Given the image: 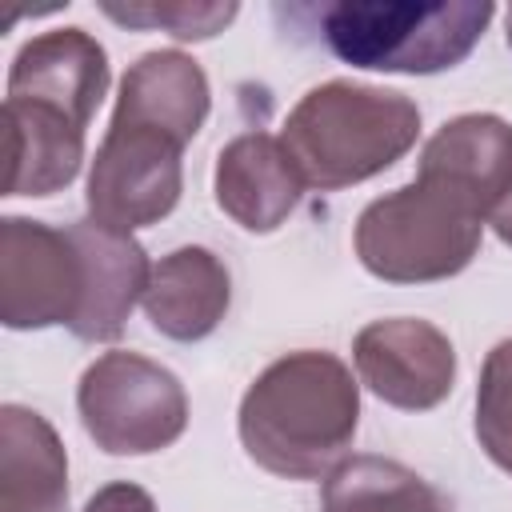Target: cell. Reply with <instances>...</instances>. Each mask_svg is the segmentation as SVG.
Masks as SVG:
<instances>
[{
    "label": "cell",
    "mask_w": 512,
    "mask_h": 512,
    "mask_svg": "<svg viewBox=\"0 0 512 512\" xmlns=\"http://www.w3.org/2000/svg\"><path fill=\"white\" fill-rule=\"evenodd\" d=\"M492 16L488 0H340L324 8V40L352 68L432 76L456 68Z\"/></svg>",
    "instance_id": "3"
},
{
    "label": "cell",
    "mask_w": 512,
    "mask_h": 512,
    "mask_svg": "<svg viewBox=\"0 0 512 512\" xmlns=\"http://www.w3.org/2000/svg\"><path fill=\"white\" fill-rule=\"evenodd\" d=\"M88 296L84 248L68 228L24 216L0 220V320L12 332L80 324Z\"/></svg>",
    "instance_id": "6"
},
{
    "label": "cell",
    "mask_w": 512,
    "mask_h": 512,
    "mask_svg": "<svg viewBox=\"0 0 512 512\" xmlns=\"http://www.w3.org/2000/svg\"><path fill=\"white\" fill-rule=\"evenodd\" d=\"M140 304L160 336L176 344H196L212 336L216 324L224 320L232 304V276L216 252L200 244H184L152 264Z\"/></svg>",
    "instance_id": "12"
},
{
    "label": "cell",
    "mask_w": 512,
    "mask_h": 512,
    "mask_svg": "<svg viewBox=\"0 0 512 512\" xmlns=\"http://www.w3.org/2000/svg\"><path fill=\"white\" fill-rule=\"evenodd\" d=\"M488 224H492V232L512 248V188L500 196V204L492 208V216H488Z\"/></svg>",
    "instance_id": "21"
},
{
    "label": "cell",
    "mask_w": 512,
    "mask_h": 512,
    "mask_svg": "<svg viewBox=\"0 0 512 512\" xmlns=\"http://www.w3.org/2000/svg\"><path fill=\"white\" fill-rule=\"evenodd\" d=\"M484 212L440 180L416 176L376 196L352 232L360 264L388 284H432L464 272L480 252Z\"/></svg>",
    "instance_id": "4"
},
{
    "label": "cell",
    "mask_w": 512,
    "mask_h": 512,
    "mask_svg": "<svg viewBox=\"0 0 512 512\" xmlns=\"http://www.w3.org/2000/svg\"><path fill=\"white\" fill-rule=\"evenodd\" d=\"M476 440L488 460L512 476V336L484 356L476 384Z\"/></svg>",
    "instance_id": "19"
},
{
    "label": "cell",
    "mask_w": 512,
    "mask_h": 512,
    "mask_svg": "<svg viewBox=\"0 0 512 512\" xmlns=\"http://www.w3.org/2000/svg\"><path fill=\"white\" fill-rule=\"evenodd\" d=\"M8 180L4 196H52L80 176L84 128L48 104L4 100Z\"/></svg>",
    "instance_id": "16"
},
{
    "label": "cell",
    "mask_w": 512,
    "mask_h": 512,
    "mask_svg": "<svg viewBox=\"0 0 512 512\" xmlns=\"http://www.w3.org/2000/svg\"><path fill=\"white\" fill-rule=\"evenodd\" d=\"M504 20H508V48H512V8H508V16H504Z\"/></svg>",
    "instance_id": "22"
},
{
    "label": "cell",
    "mask_w": 512,
    "mask_h": 512,
    "mask_svg": "<svg viewBox=\"0 0 512 512\" xmlns=\"http://www.w3.org/2000/svg\"><path fill=\"white\" fill-rule=\"evenodd\" d=\"M360 424V388L332 352H288L272 360L244 392L236 432L244 452L272 476L324 480L352 448Z\"/></svg>",
    "instance_id": "1"
},
{
    "label": "cell",
    "mask_w": 512,
    "mask_h": 512,
    "mask_svg": "<svg viewBox=\"0 0 512 512\" xmlns=\"http://www.w3.org/2000/svg\"><path fill=\"white\" fill-rule=\"evenodd\" d=\"M80 248H84V264H88V296H84V312L80 324L72 328V336L80 340H116L132 316V308L144 300L152 264L148 252L132 240V232H116L104 228L96 220H76L72 224Z\"/></svg>",
    "instance_id": "13"
},
{
    "label": "cell",
    "mask_w": 512,
    "mask_h": 512,
    "mask_svg": "<svg viewBox=\"0 0 512 512\" xmlns=\"http://www.w3.org/2000/svg\"><path fill=\"white\" fill-rule=\"evenodd\" d=\"M352 360L360 384L392 408L428 412L456 384V348L452 340L420 316L372 320L352 340Z\"/></svg>",
    "instance_id": "8"
},
{
    "label": "cell",
    "mask_w": 512,
    "mask_h": 512,
    "mask_svg": "<svg viewBox=\"0 0 512 512\" xmlns=\"http://www.w3.org/2000/svg\"><path fill=\"white\" fill-rule=\"evenodd\" d=\"M212 192L220 212L232 216L244 232H276L296 212L304 180L280 136L244 132L220 148Z\"/></svg>",
    "instance_id": "10"
},
{
    "label": "cell",
    "mask_w": 512,
    "mask_h": 512,
    "mask_svg": "<svg viewBox=\"0 0 512 512\" xmlns=\"http://www.w3.org/2000/svg\"><path fill=\"white\" fill-rule=\"evenodd\" d=\"M184 148L164 128L112 116L88 172V220L116 232L164 220L184 192Z\"/></svg>",
    "instance_id": "7"
},
{
    "label": "cell",
    "mask_w": 512,
    "mask_h": 512,
    "mask_svg": "<svg viewBox=\"0 0 512 512\" xmlns=\"http://www.w3.org/2000/svg\"><path fill=\"white\" fill-rule=\"evenodd\" d=\"M104 16H112L124 28H164L176 40H212L236 20L232 0H104Z\"/></svg>",
    "instance_id": "18"
},
{
    "label": "cell",
    "mask_w": 512,
    "mask_h": 512,
    "mask_svg": "<svg viewBox=\"0 0 512 512\" xmlns=\"http://www.w3.org/2000/svg\"><path fill=\"white\" fill-rule=\"evenodd\" d=\"M416 176L448 184L488 220L500 196L512 188V124L492 112L448 120L424 144Z\"/></svg>",
    "instance_id": "11"
},
{
    "label": "cell",
    "mask_w": 512,
    "mask_h": 512,
    "mask_svg": "<svg viewBox=\"0 0 512 512\" xmlns=\"http://www.w3.org/2000/svg\"><path fill=\"white\" fill-rule=\"evenodd\" d=\"M208 104H212V92H208L204 68L188 52L160 48V52H144L124 72L112 116L164 128L176 140L192 144V136L208 120Z\"/></svg>",
    "instance_id": "14"
},
{
    "label": "cell",
    "mask_w": 512,
    "mask_h": 512,
    "mask_svg": "<svg viewBox=\"0 0 512 512\" xmlns=\"http://www.w3.org/2000/svg\"><path fill=\"white\" fill-rule=\"evenodd\" d=\"M84 512H156V500L140 484L116 480V484H104L100 492H92Z\"/></svg>",
    "instance_id": "20"
},
{
    "label": "cell",
    "mask_w": 512,
    "mask_h": 512,
    "mask_svg": "<svg viewBox=\"0 0 512 512\" xmlns=\"http://www.w3.org/2000/svg\"><path fill=\"white\" fill-rule=\"evenodd\" d=\"M68 452L56 428L20 404L0 408V508L4 512H64Z\"/></svg>",
    "instance_id": "15"
},
{
    "label": "cell",
    "mask_w": 512,
    "mask_h": 512,
    "mask_svg": "<svg viewBox=\"0 0 512 512\" xmlns=\"http://www.w3.org/2000/svg\"><path fill=\"white\" fill-rule=\"evenodd\" d=\"M76 412L96 448L112 456H148L184 436L188 392L164 364L116 348L84 368Z\"/></svg>",
    "instance_id": "5"
},
{
    "label": "cell",
    "mask_w": 512,
    "mask_h": 512,
    "mask_svg": "<svg viewBox=\"0 0 512 512\" xmlns=\"http://www.w3.org/2000/svg\"><path fill=\"white\" fill-rule=\"evenodd\" d=\"M320 512H452V500L400 460L348 456L324 476Z\"/></svg>",
    "instance_id": "17"
},
{
    "label": "cell",
    "mask_w": 512,
    "mask_h": 512,
    "mask_svg": "<svg viewBox=\"0 0 512 512\" xmlns=\"http://www.w3.org/2000/svg\"><path fill=\"white\" fill-rule=\"evenodd\" d=\"M420 136V108L404 92L328 80L300 96L280 128L304 188L336 192L392 168Z\"/></svg>",
    "instance_id": "2"
},
{
    "label": "cell",
    "mask_w": 512,
    "mask_h": 512,
    "mask_svg": "<svg viewBox=\"0 0 512 512\" xmlns=\"http://www.w3.org/2000/svg\"><path fill=\"white\" fill-rule=\"evenodd\" d=\"M108 76V52L100 48L96 36H88L84 28H56L32 36L16 52L4 100L48 104L76 120L80 128H88L92 112L108 92Z\"/></svg>",
    "instance_id": "9"
}]
</instances>
